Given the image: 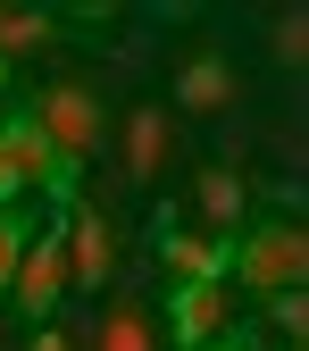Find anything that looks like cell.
Wrapping results in <instances>:
<instances>
[{
  "label": "cell",
  "mask_w": 309,
  "mask_h": 351,
  "mask_svg": "<svg viewBox=\"0 0 309 351\" xmlns=\"http://www.w3.org/2000/svg\"><path fill=\"white\" fill-rule=\"evenodd\" d=\"M309 276V234L293 226V217H276V226H243L234 251H226V285L268 301V293H293Z\"/></svg>",
  "instance_id": "6da1fadb"
},
{
  "label": "cell",
  "mask_w": 309,
  "mask_h": 351,
  "mask_svg": "<svg viewBox=\"0 0 309 351\" xmlns=\"http://www.w3.org/2000/svg\"><path fill=\"white\" fill-rule=\"evenodd\" d=\"M59 301H67V209H51V217L34 226L17 276H9V310H17L25 326H51Z\"/></svg>",
  "instance_id": "7a4b0ae2"
},
{
  "label": "cell",
  "mask_w": 309,
  "mask_h": 351,
  "mask_svg": "<svg viewBox=\"0 0 309 351\" xmlns=\"http://www.w3.org/2000/svg\"><path fill=\"white\" fill-rule=\"evenodd\" d=\"M34 134L51 143V159L84 167V159H92V143H101V93H92L84 75L42 84V101H34Z\"/></svg>",
  "instance_id": "3957f363"
},
{
  "label": "cell",
  "mask_w": 309,
  "mask_h": 351,
  "mask_svg": "<svg viewBox=\"0 0 309 351\" xmlns=\"http://www.w3.org/2000/svg\"><path fill=\"white\" fill-rule=\"evenodd\" d=\"M234 285H167V343L175 351H209L234 326Z\"/></svg>",
  "instance_id": "277c9868"
},
{
  "label": "cell",
  "mask_w": 309,
  "mask_h": 351,
  "mask_svg": "<svg viewBox=\"0 0 309 351\" xmlns=\"http://www.w3.org/2000/svg\"><path fill=\"white\" fill-rule=\"evenodd\" d=\"M117 268V234L92 201H67V293H101Z\"/></svg>",
  "instance_id": "5b68a950"
},
{
  "label": "cell",
  "mask_w": 309,
  "mask_h": 351,
  "mask_svg": "<svg viewBox=\"0 0 309 351\" xmlns=\"http://www.w3.org/2000/svg\"><path fill=\"white\" fill-rule=\"evenodd\" d=\"M226 251L234 243H217V234H184V226H167L159 234V268H167V285H226Z\"/></svg>",
  "instance_id": "8992f818"
},
{
  "label": "cell",
  "mask_w": 309,
  "mask_h": 351,
  "mask_svg": "<svg viewBox=\"0 0 309 351\" xmlns=\"http://www.w3.org/2000/svg\"><path fill=\"white\" fill-rule=\"evenodd\" d=\"M175 109H184V117L234 109V59H226V51H193L184 67H175Z\"/></svg>",
  "instance_id": "52a82bcc"
},
{
  "label": "cell",
  "mask_w": 309,
  "mask_h": 351,
  "mask_svg": "<svg viewBox=\"0 0 309 351\" xmlns=\"http://www.w3.org/2000/svg\"><path fill=\"white\" fill-rule=\"evenodd\" d=\"M167 143H175L167 109H125V134H117V176H125V184H151V176L167 167Z\"/></svg>",
  "instance_id": "ba28073f"
},
{
  "label": "cell",
  "mask_w": 309,
  "mask_h": 351,
  "mask_svg": "<svg viewBox=\"0 0 309 351\" xmlns=\"http://www.w3.org/2000/svg\"><path fill=\"white\" fill-rule=\"evenodd\" d=\"M193 201H201V234H217V243H234V234L251 226V193H243L234 167H201Z\"/></svg>",
  "instance_id": "9c48e42d"
},
{
  "label": "cell",
  "mask_w": 309,
  "mask_h": 351,
  "mask_svg": "<svg viewBox=\"0 0 309 351\" xmlns=\"http://www.w3.org/2000/svg\"><path fill=\"white\" fill-rule=\"evenodd\" d=\"M101 351H159V326H151V310H143V301H109V310H101Z\"/></svg>",
  "instance_id": "30bf717a"
},
{
  "label": "cell",
  "mask_w": 309,
  "mask_h": 351,
  "mask_svg": "<svg viewBox=\"0 0 309 351\" xmlns=\"http://www.w3.org/2000/svg\"><path fill=\"white\" fill-rule=\"evenodd\" d=\"M42 42H59V17L51 9H0V67L25 59V51H42Z\"/></svg>",
  "instance_id": "8fae6325"
},
{
  "label": "cell",
  "mask_w": 309,
  "mask_h": 351,
  "mask_svg": "<svg viewBox=\"0 0 309 351\" xmlns=\"http://www.w3.org/2000/svg\"><path fill=\"white\" fill-rule=\"evenodd\" d=\"M25 243H34V217L25 209H0V301H9V276H17Z\"/></svg>",
  "instance_id": "7c38bea8"
},
{
  "label": "cell",
  "mask_w": 309,
  "mask_h": 351,
  "mask_svg": "<svg viewBox=\"0 0 309 351\" xmlns=\"http://www.w3.org/2000/svg\"><path fill=\"white\" fill-rule=\"evenodd\" d=\"M268 326H276L284 343L309 335V293H301V285H293V293H268Z\"/></svg>",
  "instance_id": "4fadbf2b"
},
{
  "label": "cell",
  "mask_w": 309,
  "mask_h": 351,
  "mask_svg": "<svg viewBox=\"0 0 309 351\" xmlns=\"http://www.w3.org/2000/svg\"><path fill=\"white\" fill-rule=\"evenodd\" d=\"M268 51H276L284 67H301V51H309V25H301V9H284V17L268 25Z\"/></svg>",
  "instance_id": "5bb4252c"
},
{
  "label": "cell",
  "mask_w": 309,
  "mask_h": 351,
  "mask_svg": "<svg viewBox=\"0 0 309 351\" xmlns=\"http://www.w3.org/2000/svg\"><path fill=\"white\" fill-rule=\"evenodd\" d=\"M25 351H75V335L51 318V326H34V335H25Z\"/></svg>",
  "instance_id": "9a60e30c"
},
{
  "label": "cell",
  "mask_w": 309,
  "mask_h": 351,
  "mask_svg": "<svg viewBox=\"0 0 309 351\" xmlns=\"http://www.w3.org/2000/svg\"><path fill=\"white\" fill-rule=\"evenodd\" d=\"M209 351H259V335H243V326H226V335H217Z\"/></svg>",
  "instance_id": "2e32d148"
},
{
  "label": "cell",
  "mask_w": 309,
  "mask_h": 351,
  "mask_svg": "<svg viewBox=\"0 0 309 351\" xmlns=\"http://www.w3.org/2000/svg\"><path fill=\"white\" fill-rule=\"evenodd\" d=\"M284 351H301V343H284Z\"/></svg>",
  "instance_id": "e0dca14e"
}]
</instances>
